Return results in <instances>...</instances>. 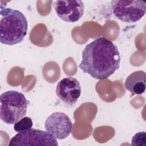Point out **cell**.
Listing matches in <instances>:
<instances>
[{
    "label": "cell",
    "instance_id": "cell-1",
    "mask_svg": "<svg viewBox=\"0 0 146 146\" xmlns=\"http://www.w3.org/2000/svg\"><path fill=\"white\" fill-rule=\"evenodd\" d=\"M118 47L111 40L99 37L87 44L82 53L81 70L98 80L108 79L120 67Z\"/></svg>",
    "mask_w": 146,
    "mask_h": 146
},
{
    "label": "cell",
    "instance_id": "cell-2",
    "mask_svg": "<svg viewBox=\"0 0 146 146\" xmlns=\"http://www.w3.org/2000/svg\"><path fill=\"white\" fill-rule=\"evenodd\" d=\"M0 41L1 43L14 45L23 41L27 34L28 23L20 11L1 5Z\"/></svg>",
    "mask_w": 146,
    "mask_h": 146
},
{
    "label": "cell",
    "instance_id": "cell-3",
    "mask_svg": "<svg viewBox=\"0 0 146 146\" xmlns=\"http://www.w3.org/2000/svg\"><path fill=\"white\" fill-rule=\"evenodd\" d=\"M28 100L21 92L10 90L0 96V117L7 124H14L27 112Z\"/></svg>",
    "mask_w": 146,
    "mask_h": 146
},
{
    "label": "cell",
    "instance_id": "cell-4",
    "mask_svg": "<svg viewBox=\"0 0 146 146\" xmlns=\"http://www.w3.org/2000/svg\"><path fill=\"white\" fill-rule=\"evenodd\" d=\"M111 5L113 15L125 23L138 22L146 11V3L141 1L113 0Z\"/></svg>",
    "mask_w": 146,
    "mask_h": 146
},
{
    "label": "cell",
    "instance_id": "cell-5",
    "mask_svg": "<svg viewBox=\"0 0 146 146\" xmlns=\"http://www.w3.org/2000/svg\"><path fill=\"white\" fill-rule=\"evenodd\" d=\"M57 140L47 131L31 128L14 136L9 145H58Z\"/></svg>",
    "mask_w": 146,
    "mask_h": 146
},
{
    "label": "cell",
    "instance_id": "cell-6",
    "mask_svg": "<svg viewBox=\"0 0 146 146\" xmlns=\"http://www.w3.org/2000/svg\"><path fill=\"white\" fill-rule=\"evenodd\" d=\"M72 124L70 117L62 112H55L47 117L44 128L56 139L67 138L71 133Z\"/></svg>",
    "mask_w": 146,
    "mask_h": 146
},
{
    "label": "cell",
    "instance_id": "cell-7",
    "mask_svg": "<svg viewBox=\"0 0 146 146\" xmlns=\"http://www.w3.org/2000/svg\"><path fill=\"white\" fill-rule=\"evenodd\" d=\"M54 7L58 17L68 23L78 21L83 15L84 5L80 0H58L54 3Z\"/></svg>",
    "mask_w": 146,
    "mask_h": 146
},
{
    "label": "cell",
    "instance_id": "cell-8",
    "mask_svg": "<svg viewBox=\"0 0 146 146\" xmlns=\"http://www.w3.org/2000/svg\"><path fill=\"white\" fill-rule=\"evenodd\" d=\"M81 86L79 82L73 77H66L60 80L56 87L58 97L68 105L74 104L81 94Z\"/></svg>",
    "mask_w": 146,
    "mask_h": 146
},
{
    "label": "cell",
    "instance_id": "cell-9",
    "mask_svg": "<svg viewBox=\"0 0 146 146\" xmlns=\"http://www.w3.org/2000/svg\"><path fill=\"white\" fill-rule=\"evenodd\" d=\"M146 74L141 70L136 71L131 73L125 81V87L132 95H140L145 90Z\"/></svg>",
    "mask_w": 146,
    "mask_h": 146
},
{
    "label": "cell",
    "instance_id": "cell-10",
    "mask_svg": "<svg viewBox=\"0 0 146 146\" xmlns=\"http://www.w3.org/2000/svg\"><path fill=\"white\" fill-rule=\"evenodd\" d=\"M33 122L30 117H23L16 122L14 125V129L17 132L32 128Z\"/></svg>",
    "mask_w": 146,
    "mask_h": 146
},
{
    "label": "cell",
    "instance_id": "cell-11",
    "mask_svg": "<svg viewBox=\"0 0 146 146\" xmlns=\"http://www.w3.org/2000/svg\"><path fill=\"white\" fill-rule=\"evenodd\" d=\"M131 144L134 146L146 145V133L145 131L139 132L134 135L131 139Z\"/></svg>",
    "mask_w": 146,
    "mask_h": 146
}]
</instances>
